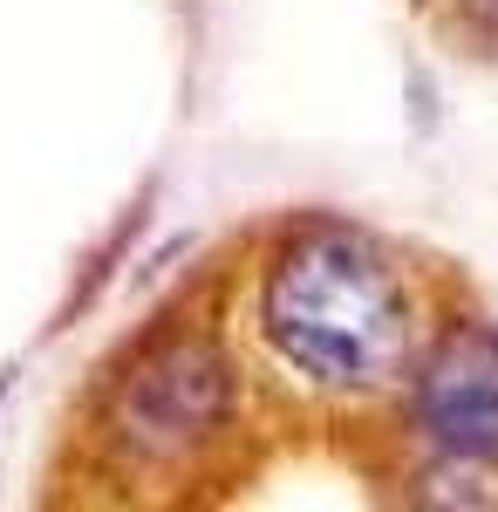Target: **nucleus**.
Segmentation results:
<instances>
[{"mask_svg": "<svg viewBox=\"0 0 498 512\" xmlns=\"http://www.w3.org/2000/svg\"><path fill=\"white\" fill-rule=\"evenodd\" d=\"M267 349L328 396L403 390L423 349L410 274L383 239L355 226H301L273 253L260 287Z\"/></svg>", "mask_w": 498, "mask_h": 512, "instance_id": "f257e3e1", "label": "nucleus"}, {"mask_svg": "<svg viewBox=\"0 0 498 512\" xmlns=\"http://www.w3.org/2000/svg\"><path fill=\"white\" fill-rule=\"evenodd\" d=\"M403 410L410 437L430 458V478L451 485H485L498 499V328L478 315L444 321L417 349L403 376Z\"/></svg>", "mask_w": 498, "mask_h": 512, "instance_id": "f03ea898", "label": "nucleus"}, {"mask_svg": "<svg viewBox=\"0 0 498 512\" xmlns=\"http://www.w3.org/2000/svg\"><path fill=\"white\" fill-rule=\"evenodd\" d=\"M464 14H471V21H485V28L498 35V0H464Z\"/></svg>", "mask_w": 498, "mask_h": 512, "instance_id": "7ed1b4c3", "label": "nucleus"}]
</instances>
